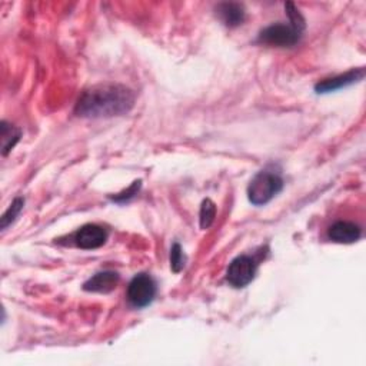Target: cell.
Wrapping results in <instances>:
<instances>
[{
  "label": "cell",
  "mask_w": 366,
  "mask_h": 366,
  "mask_svg": "<svg viewBox=\"0 0 366 366\" xmlns=\"http://www.w3.org/2000/svg\"><path fill=\"white\" fill-rule=\"evenodd\" d=\"M140 188H142V181H135L126 190L118 193L116 196H110V199H112L113 202H118V203L129 202L130 199H133V198L139 193Z\"/></svg>",
  "instance_id": "obj_16"
},
{
  "label": "cell",
  "mask_w": 366,
  "mask_h": 366,
  "mask_svg": "<svg viewBox=\"0 0 366 366\" xmlns=\"http://www.w3.org/2000/svg\"><path fill=\"white\" fill-rule=\"evenodd\" d=\"M135 105V93L123 85H96L79 96L75 113L81 118L99 119L127 113Z\"/></svg>",
  "instance_id": "obj_1"
},
{
  "label": "cell",
  "mask_w": 366,
  "mask_h": 366,
  "mask_svg": "<svg viewBox=\"0 0 366 366\" xmlns=\"http://www.w3.org/2000/svg\"><path fill=\"white\" fill-rule=\"evenodd\" d=\"M285 11H286V15H287V18L290 21V25L294 26L295 29H298L299 32H304V29L307 26L305 25V19L301 15V12L297 9V6L294 4L287 2V4H285Z\"/></svg>",
  "instance_id": "obj_14"
},
{
  "label": "cell",
  "mask_w": 366,
  "mask_h": 366,
  "mask_svg": "<svg viewBox=\"0 0 366 366\" xmlns=\"http://www.w3.org/2000/svg\"><path fill=\"white\" fill-rule=\"evenodd\" d=\"M365 78V67H358V69H350L342 75L324 79L315 85V92L316 93H331L339 89H343L346 86H350L356 82H360Z\"/></svg>",
  "instance_id": "obj_7"
},
{
  "label": "cell",
  "mask_w": 366,
  "mask_h": 366,
  "mask_svg": "<svg viewBox=\"0 0 366 366\" xmlns=\"http://www.w3.org/2000/svg\"><path fill=\"white\" fill-rule=\"evenodd\" d=\"M283 189V179L279 173L262 171L255 175L248 186V199L255 206L269 203Z\"/></svg>",
  "instance_id": "obj_2"
},
{
  "label": "cell",
  "mask_w": 366,
  "mask_h": 366,
  "mask_svg": "<svg viewBox=\"0 0 366 366\" xmlns=\"http://www.w3.org/2000/svg\"><path fill=\"white\" fill-rule=\"evenodd\" d=\"M258 262L248 255H241L235 258L227 272V280L231 286L241 289L248 286L256 276Z\"/></svg>",
  "instance_id": "obj_5"
},
{
  "label": "cell",
  "mask_w": 366,
  "mask_h": 366,
  "mask_svg": "<svg viewBox=\"0 0 366 366\" xmlns=\"http://www.w3.org/2000/svg\"><path fill=\"white\" fill-rule=\"evenodd\" d=\"M186 265V255L179 244H175L171 249V268L175 273H179Z\"/></svg>",
  "instance_id": "obj_15"
},
{
  "label": "cell",
  "mask_w": 366,
  "mask_h": 366,
  "mask_svg": "<svg viewBox=\"0 0 366 366\" xmlns=\"http://www.w3.org/2000/svg\"><path fill=\"white\" fill-rule=\"evenodd\" d=\"M216 15L221 22L228 28H238L246 19V12L244 5L235 2L219 4L216 6Z\"/></svg>",
  "instance_id": "obj_10"
},
{
  "label": "cell",
  "mask_w": 366,
  "mask_h": 366,
  "mask_svg": "<svg viewBox=\"0 0 366 366\" xmlns=\"http://www.w3.org/2000/svg\"><path fill=\"white\" fill-rule=\"evenodd\" d=\"M216 217V205L210 199H205L200 206V213H199V221H200V228L202 229H209L212 224L215 222Z\"/></svg>",
  "instance_id": "obj_13"
},
{
  "label": "cell",
  "mask_w": 366,
  "mask_h": 366,
  "mask_svg": "<svg viewBox=\"0 0 366 366\" xmlns=\"http://www.w3.org/2000/svg\"><path fill=\"white\" fill-rule=\"evenodd\" d=\"M2 154L4 156H6L15 146L16 143L21 140V136H22V130L13 125H9L8 122H2Z\"/></svg>",
  "instance_id": "obj_11"
},
{
  "label": "cell",
  "mask_w": 366,
  "mask_h": 366,
  "mask_svg": "<svg viewBox=\"0 0 366 366\" xmlns=\"http://www.w3.org/2000/svg\"><path fill=\"white\" fill-rule=\"evenodd\" d=\"M302 38V32L295 29L292 25L275 23L265 28L261 33L258 40L268 46L276 47H294L299 43Z\"/></svg>",
  "instance_id": "obj_4"
},
{
  "label": "cell",
  "mask_w": 366,
  "mask_h": 366,
  "mask_svg": "<svg viewBox=\"0 0 366 366\" xmlns=\"http://www.w3.org/2000/svg\"><path fill=\"white\" fill-rule=\"evenodd\" d=\"M156 294L158 287L155 279L148 273H139L129 282L126 297L133 308L142 309L155 301Z\"/></svg>",
  "instance_id": "obj_3"
},
{
  "label": "cell",
  "mask_w": 366,
  "mask_h": 366,
  "mask_svg": "<svg viewBox=\"0 0 366 366\" xmlns=\"http://www.w3.org/2000/svg\"><path fill=\"white\" fill-rule=\"evenodd\" d=\"M119 279V273L113 270L99 272L84 283V290L96 292V294H109V292L116 289Z\"/></svg>",
  "instance_id": "obj_9"
},
{
  "label": "cell",
  "mask_w": 366,
  "mask_h": 366,
  "mask_svg": "<svg viewBox=\"0 0 366 366\" xmlns=\"http://www.w3.org/2000/svg\"><path fill=\"white\" fill-rule=\"evenodd\" d=\"M109 238L108 231L96 224L84 225L75 235H73V242L81 249L92 251L103 246Z\"/></svg>",
  "instance_id": "obj_6"
},
{
  "label": "cell",
  "mask_w": 366,
  "mask_h": 366,
  "mask_svg": "<svg viewBox=\"0 0 366 366\" xmlns=\"http://www.w3.org/2000/svg\"><path fill=\"white\" fill-rule=\"evenodd\" d=\"M25 206V199L23 198H16L11 206L8 207V210L4 213L2 219H0V229L6 231L15 221L18 219V216L21 215V212L23 210Z\"/></svg>",
  "instance_id": "obj_12"
},
{
  "label": "cell",
  "mask_w": 366,
  "mask_h": 366,
  "mask_svg": "<svg viewBox=\"0 0 366 366\" xmlns=\"http://www.w3.org/2000/svg\"><path fill=\"white\" fill-rule=\"evenodd\" d=\"M360 236H362V229L353 222L339 221V222H335L328 229V238L335 244H353L359 241Z\"/></svg>",
  "instance_id": "obj_8"
}]
</instances>
